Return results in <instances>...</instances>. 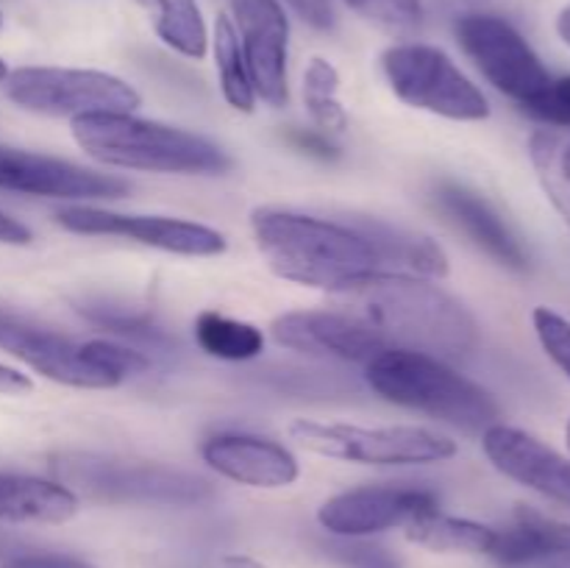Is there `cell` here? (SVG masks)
Segmentation results:
<instances>
[{
  "label": "cell",
  "instance_id": "9",
  "mask_svg": "<svg viewBox=\"0 0 570 568\" xmlns=\"http://www.w3.org/2000/svg\"><path fill=\"white\" fill-rule=\"evenodd\" d=\"M59 473L76 482L83 493L109 501H167L189 505L209 496L204 479L156 462H122L95 454L61 457Z\"/></svg>",
  "mask_w": 570,
  "mask_h": 568
},
{
  "label": "cell",
  "instance_id": "13",
  "mask_svg": "<svg viewBox=\"0 0 570 568\" xmlns=\"http://www.w3.org/2000/svg\"><path fill=\"white\" fill-rule=\"evenodd\" d=\"M440 510V501L426 488H395V484H365L343 490L323 501L317 521L326 532L340 538H367L406 527L426 512Z\"/></svg>",
  "mask_w": 570,
  "mask_h": 568
},
{
  "label": "cell",
  "instance_id": "27",
  "mask_svg": "<svg viewBox=\"0 0 570 568\" xmlns=\"http://www.w3.org/2000/svg\"><path fill=\"white\" fill-rule=\"evenodd\" d=\"M529 154H532L534 170H538L546 195L554 204V209L560 212L562 221L570 226V184L562 178L560 165H557V159H560V143L551 134L538 131L529 139Z\"/></svg>",
  "mask_w": 570,
  "mask_h": 568
},
{
  "label": "cell",
  "instance_id": "29",
  "mask_svg": "<svg viewBox=\"0 0 570 568\" xmlns=\"http://www.w3.org/2000/svg\"><path fill=\"white\" fill-rule=\"evenodd\" d=\"M534 332H538L540 345L546 354L551 356L557 368L570 379V321L562 317L560 312L549 310V306H538L532 312Z\"/></svg>",
  "mask_w": 570,
  "mask_h": 568
},
{
  "label": "cell",
  "instance_id": "22",
  "mask_svg": "<svg viewBox=\"0 0 570 568\" xmlns=\"http://www.w3.org/2000/svg\"><path fill=\"white\" fill-rule=\"evenodd\" d=\"M404 532L412 543L423 546V549L454 551V555H490L495 543L493 527L468 521V518L445 516L440 510H432L410 521Z\"/></svg>",
  "mask_w": 570,
  "mask_h": 568
},
{
  "label": "cell",
  "instance_id": "6",
  "mask_svg": "<svg viewBox=\"0 0 570 568\" xmlns=\"http://www.w3.org/2000/svg\"><path fill=\"white\" fill-rule=\"evenodd\" d=\"M390 87L412 109L449 120H488L490 104L482 89L451 61L445 50L423 42L393 45L382 53Z\"/></svg>",
  "mask_w": 570,
  "mask_h": 568
},
{
  "label": "cell",
  "instance_id": "38",
  "mask_svg": "<svg viewBox=\"0 0 570 568\" xmlns=\"http://www.w3.org/2000/svg\"><path fill=\"white\" fill-rule=\"evenodd\" d=\"M223 568H262L259 562L250 560V557H239V555H232L223 560Z\"/></svg>",
  "mask_w": 570,
  "mask_h": 568
},
{
  "label": "cell",
  "instance_id": "35",
  "mask_svg": "<svg viewBox=\"0 0 570 568\" xmlns=\"http://www.w3.org/2000/svg\"><path fill=\"white\" fill-rule=\"evenodd\" d=\"M33 390V382L17 368L0 365V395H26Z\"/></svg>",
  "mask_w": 570,
  "mask_h": 568
},
{
  "label": "cell",
  "instance_id": "7",
  "mask_svg": "<svg viewBox=\"0 0 570 568\" xmlns=\"http://www.w3.org/2000/svg\"><path fill=\"white\" fill-rule=\"evenodd\" d=\"M6 95L20 109L48 117L131 115L142 98L122 78L76 67H20L6 76Z\"/></svg>",
  "mask_w": 570,
  "mask_h": 568
},
{
  "label": "cell",
  "instance_id": "10",
  "mask_svg": "<svg viewBox=\"0 0 570 568\" xmlns=\"http://www.w3.org/2000/svg\"><path fill=\"white\" fill-rule=\"evenodd\" d=\"M61 228L89 237H120L178 256H215L226 251V237L204 223L161 215H122L98 206H65L56 212Z\"/></svg>",
  "mask_w": 570,
  "mask_h": 568
},
{
  "label": "cell",
  "instance_id": "40",
  "mask_svg": "<svg viewBox=\"0 0 570 568\" xmlns=\"http://www.w3.org/2000/svg\"><path fill=\"white\" fill-rule=\"evenodd\" d=\"M6 76H9V67H6V61L0 59V81H6Z\"/></svg>",
  "mask_w": 570,
  "mask_h": 568
},
{
  "label": "cell",
  "instance_id": "28",
  "mask_svg": "<svg viewBox=\"0 0 570 568\" xmlns=\"http://www.w3.org/2000/svg\"><path fill=\"white\" fill-rule=\"evenodd\" d=\"M356 14L390 33H415L423 26L421 0H345Z\"/></svg>",
  "mask_w": 570,
  "mask_h": 568
},
{
  "label": "cell",
  "instance_id": "15",
  "mask_svg": "<svg viewBox=\"0 0 570 568\" xmlns=\"http://www.w3.org/2000/svg\"><path fill=\"white\" fill-rule=\"evenodd\" d=\"M273 340L295 354L315 356V360H340L367 365L382 351H387L384 340H379L371 329L345 310H298L284 312L271 326Z\"/></svg>",
  "mask_w": 570,
  "mask_h": 568
},
{
  "label": "cell",
  "instance_id": "23",
  "mask_svg": "<svg viewBox=\"0 0 570 568\" xmlns=\"http://www.w3.org/2000/svg\"><path fill=\"white\" fill-rule=\"evenodd\" d=\"M195 340L209 356L228 362L254 360L265 351V334L254 323L206 310L195 317Z\"/></svg>",
  "mask_w": 570,
  "mask_h": 568
},
{
  "label": "cell",
  "instance_id": "42",
  "mask_svg": "<svg viewBox=\"0 0 570 568\" xmlns=\"http://www.w3.org/2000/svg\"><path fill=\"white\" fill-rule=\"evenodd\" d=\"M0 26H3V14H0Z\"/></svg>",
  "mask_w": 570,
  "mask_h": 568
},
{
  "label": "cell",
  "instance_id": "12",
  "mask_svg": "<svg viewBox=\"0 0 570 568\" xmlns=\"http://www.w3.org/2000/svg\"><path fill=\"white\" fill-rule=\"evenodd\" d=\"M0 349L9 351L11 356L26 362L31 371L50 382L78 390L117 388L115 379L89 360L87 340H72L53 329L33 326L9 312H0Z\"/></svg>",
  "mask_w": 570,
  "mask_h": 568
},
{
  "label": "cell",
  "instance_id": "30",
  "mask_svg": "<svg viewBox=\"0 0 570 568\" xmlns=\"http://www.w3.org/2000/svg\"><path fill=\"white\" fill-rule=\"evenodd\" d=\"M523 111L546 126L570 128V76L551 78L549 87L532 104L523 106Z\"/></svg>",
  "mask_w": 570,
  "mask_h": 568
},
{
  "label": "cell",
  "instance_id": "1",
  "mask_svg": "<svg viewBox=\"0 0 570 568\" xmlns=\"http://www.w3.org/2000/svg\"><path fill=\"white\" fill-rule=\"evenodd\" d=\"M337 298L387 349L421 351L443 362L465 360L476 349L479 332L471 312L423 276L376 271Z\"/></svg>",
  "mask_w": 570,
  "mask_h": 568
},
{
  "label": "cell",
  "instance_id": "21",
  "mask_svg": "<svg viewBox=\"0 0 570 568\" xmlns=\"http://www.w3.org/2000/svg\"><path fill=\"white\" fill-rule=\"evenodd\" d=\"M348 226H354L373 245V251L382 259V271L395 267V273H410V276H449V256L426 234L406 232V228L390 226L376 217H356Z\"/></svg>",
  "mask_w": 570,
  "mask_h": 568
},
{
  "label": "cell",
  "instance_id": "31",
  "mask_svg": "<svg viewBox=\"0 0 570 568\" xmlns=\"http://www.w3.org/2000/svg\"><path fill=\"white\" fill-rule=\"evenodd\" d=\"M332 555L345 568H401L399 557L393 551L376 543H365V540H345V543L334 546Z\"/></svg>",
  "mask_w": 570,
  "mask_h": 568
},
{
  "label": "cell",
  "instance_id": "34",
  "mask_svg": "<svg viewBox=\"0 0 570 568\" xmlns=\"http://www.w3.org/2000/svg\"><path fill=\"white\" fill-rule=\"evenodd\" d=\"M0 568H95L92 562L78 560L70 555H26L3 562Z\"/></svg>",
  "mask_w": 570,
  "mask_h": 568
},
{
  "label": "cell",
  "instance_id": "16",
  "mask_svg": "<svg viewBox=\"0 0 570 568\" xmlns=\"http://www.w3.org/2000/svg\"><path fill=\"white\" fill-rule=\"evenodd\" d=\"M482 449L495 471L507 479L570 507V460L543 440L510 423H493L482 432Z\"/></svg>",
  "mask_w": 570,
  "mask_h": 568
},
{
  "label": "cell",
  "instance_id": "37",
  "mask_svg": "<svg viewBox=\"0 0 570 568\" xmlns=\"http://www.w3.org/2000/svg\"><path fill=\"white\" fill-rule=\"evenodd\" d=\"M557 33H560L562 42L570 48V6H566V9L560 11V17H557Z\"/></svg>",
  "mask_w": 570,
  "mask_h": 568
},
{
  "label": "cell",
  "instance_id": "14",
  "mask_svg": "<svg viewBox=\"0 0 570 568\" xmlns=\"http://www.w3.org/2000/svg\"><path fill=\"white\" fill-rule=\"evenodd\" d=\"M232 11L256 98L287 106V14L278 0H232Z\"/></svg>",
  "mask_w": 570,
  "mask_h": 568
},
{
  "label": "cell",
  "instance_id": "26",
  "mask_svg": "<svg viewBox=\"0 0 570 568\" xmlns=\"http://www.w3.org/2000/svg\"><path fill=\"white\" fill-rule=\"evenodd\" d=\"M340 72L332 61L315 59L309 61L304 72V104L309 109L312 120L321 126L323 134H345L348 131V111L340 104Z\"/></svg>",
  "mask_w": 570,
  "mask_h": 568
},
{
  "label": "cell",
  "instance_id": "20",
  "mask_svg": "<svg viewBox=\"0 0 570 568\" xmlns=\"http://www.w3.org/2000/svg\"><path fill=\"white\" fill-rule=\"evenodd\" d=\"M78 510L81 501L67 484L22 473H0V521L67 523Z\"/></svg>",
  "mask_w": 570,
  "mask_h": 568
},
{
  "label": "cell",
  "instance_id": "32",
  "mask_svg": "<svg viewBox=\"0 0 570 568\" xmlns=\"http://www.w3.org/2000/svg\"><path fill=\"white\" fill-rule=\"evenodd\" d=\"M287 139L295 148L304 150V154L309 156H317V159H334V156H337V148L332 145L328 134L323 131H304V128H295V131H289Z\"/></svg>",
  "mask_w": 570,
  "mask_h": 568
},
{
  "label": "cell",
  "instance_id": "33",
  "mask_svg": "<svg viewBox=\"0 0 570 568\" xmlns=\"http://www.w3.org/2000/svg\"><path fill=\"white\" fill-rule=\"evenodd\" d=\"M295 9V14L304 22H309L312 28H321V31H328L334 26V9L332 0H287Z\"/></svg>",
  "mask_w": 570,
  "mask_h": 568
},
{
  "label": "cell",
  "instance_id": "41",
  "mask_svg": "<svg viewBox=\"0 0 570 568\" xmlns=\"http://www.w3.org/2000/svg\"><path fill=\"white\" fill-rule=\"evenodd\" d=\"M566 438H568V449H570V421H568V427H566Z\"/></svg>",
  "mask_w": 570,
  "mask_h": 568
},
{
  "label": "cell",
  "instance_id": "24",
  "mask_svg": "<svg viewBox=\"0 0 570 568\" xmlns=\"http://www.w3.org/2000/svg\"><path fill=\"white\" fill-rule=\"evenodd\" d=\"M215 61H217V76H220L223 98L228 106L237 111H254L256 92L250 84L248 65L243 59V48H239L237 28L228 17H217L215 22Z\"/></svg>",
  "mask_w": 570,
  "mask_h": 568
},
{
  "label": "cell",
  "instance_id": "8",
  "mask_svg": "<svg viewBox=\"0 0 570 568\" xmlns=\"http://www.w3.org/2000/svg\"><path fill=\"white\" fill-rule=\"evenodd\" d=\"M456 42L479 72L518 106H527L551 84V72L515 26L493 14H468L456 22Z\"/></svg>",
  "mask_w": 570,
  "mask_h": 568
},
{
  "label": "cell",
  "instance_id": "19",
  "mask_svg": "<svg viewBox=\"0 0 570 568\" xmlns=\"http://www.w3.org/2000/svg\"><path fill=\"white\" fill-rule=\"evenodd\" d=\"M490 557L507 568L534 566V562L570 560V523L554 521L540 512L521 507L507 529H495Z\"/></svg>",
  "mask_w": 570,
  "mask_h": 568
},
{
  "label": "cell",
  "instance_id": "11",
  "mask_svg": "<svg viewBox=\"0 0 570 568\" xmlns=\"http://www.w3.org/2000/svg\"><path fill=\"white\" fill-rule=\"evenodd\" d=\"M0 189L53 200H117L131 187L109 173L0 145Z\"/></svg>",
  "mask_w": 570,
  "mask_h": 568
},
{
  "label": "cell",
  "instance_id": "39",
  "mask_svg": "<svg viewBox=\"0 0 570 568\" xmlns=\"http://www.w3.org/2000/svg\"><path fill=\"white\" fill-rule=\"evenodd\" d=\"M557 165H560L562 178L570 184V143L566 145V148H560V159H557Z\"/></svg>",
  "mask_w": 570,
  "mask_h": 568
},
{
  "label": "cell",
  "instance_id": "18",
  "mask_svg": "<svg viewBox=\"0 0 570 568\" xmlns=\"http://www.w3.org/2000/svg\"><path fill=\"white\" fill-rule=\"evenodd\" d=\"M434 204L499 265L510 267V271H529L527 248L488 200L460 184L443 182L434 189Z\"/></svg>",
  "mask_w": 570,
  "mask_h": 568
},
{
  "label": "cell",
  "instance_id": "5",
  "mask_svg": "<svg viewBox=\"0 0 570 568\" xmlns=\"http://www.w3.org/2000/svg\"><path fill=\"white\" fill-rule=\"evenodd\" d=\"M289 438L312 454L356 466H434L456 457V440L426 427H356V423L295 421Z\"/></svg>",
  "mask_w": 570,
  "mask_h": 568
},
{
  "label": "cell",
  "instance_id": "4",
  "mask_svg": "<svg viewBox=\"0 0 570 568\" xmlns=\"http://www.w3.org/2000/svg\"><path fill=\"white\" fill-rule=\"evenodd\" d=\"M365 379L373 393L390 404L432 415L434 421L468 434H482L499 423V404L493 395L438 356L387 349L367 362Z\"/></svg>",
  "mask_w": 570,
  "mask_h": 568
},
{
  "label": "cell",
  "instance_id": "25",
  "mask_svg": "<svg viewBox=\"0 0 570 568\" xmlns=\"http://www.w3.org/2000/svg\"><path fill=\"white\" fill-rule=\"evenodd\" d=\"M156 33L187 59H204L209 50V33L195 0H156Z\"/></svg>",
  "mask_w": 570,
  "mask_h": 568
},
{
  "label": "cell",
  "instance_id": "3",
  "mask_svg": "<svg viewBox=\"0 0 570 568\" xmlns=\"http://www.w3.org/2000/svg\"><path fill=\"white\" fill-rule=\"evenodd\" d=\"M70 131L78 148L106 167L165 176H220L232 167L226 150L212 139L134 115L72 117Z\"/></svg>",
  "mask_w": 570,
  "mask_h": 568
},
{
  "label": "cell",
  "instance_id": "17",
  "mask_svg": "<svg viewBox=\"0 0 570 568\" xmlns=\"http://www.w3.org/2000/svg\"><path fill=\"white\" fill-rule=\"evenodd\" d=\"M200 454L212 471L248 488H289L301 477L293 451L256 434H215L206 440Z\"/></svg>",
  "mask_w": 570,
  "mask_h": 568
},
{
  "label": "cell",
  "instance_id": "36",
  "mask_svg": "<svg viewBox=\"0 0 570 568\" xmlns=\"http://www.w3.org/2000/svg\"><path fill=\"white\" fill-rule=\"evenodd\" d=\"M0 243L28 245L31 243V232H28V226H22L20 221H14V217H9L6 212H0Z\"/></svg>",
  "mask_w": 570,
  "mask_h": 568
},
{
  "label": "cell",
  "instance_id": "2",
  "mask_svg": "<svg viewBox=\"0 0 570 568\" xmlns=\"http://www.w3.org/2000/svg\"><path fill=\"white\" fill-rule=\"evenodd\" d=\"M250 228L271 271L304 287L337 295L382 271L373 245L348 223L262 206L250 215Z\"/></svg>",
  "mask_w": 570,
  "mask_h": 568
}]
</instances>
